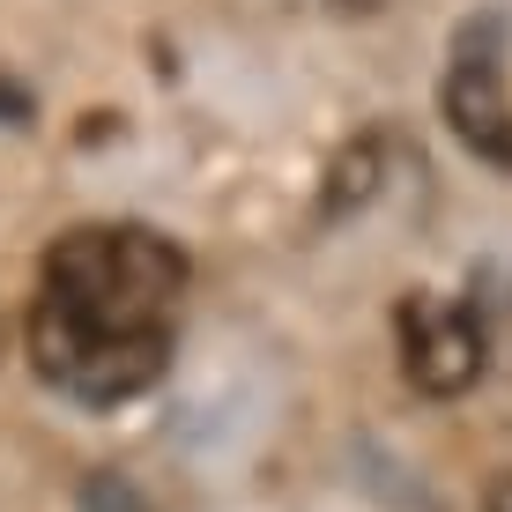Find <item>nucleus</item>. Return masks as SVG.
<instances>
[{
	"label": "nucleus",
	"mask_w": 512,
	"mask_h": 512,
	"mask_svg": "<svg viewBox=\"0 0 512 512\" xmlns=\"http://www.w3.org/2000/svg\"><path fill=\"white\" fill-rule=\"evenodd\" d=\"M0 127H30V90L0 67Z\"/></svg>",
	"instance_id": "obj_4"
},
{
	"label": "nucleus",
	"mask_w": 512,
	"mask_h": 512,
	"mask_svg": "<svg viewBox=\"0 0 512 512\" xmlns=\"http://www.w3.org/2000/svg\"><path fill=\"white\" fill-rule=\"evenodd\" d=\"M446 127L461 134L468 156L512 171V97H505V23L498 15H468L461 38H453Z\"/></svg>",
	"instance_id": "obj_3"
},
{
	"label": "nucleus",
	"mask_w": 512,
	"mask_h": 512,
	"mask_svg": "<svg viewBox=\"0 0 512 512\" xmlns=\"http://www.w3.org/2000/svg\"><path fill=\"white\" fill-rule=\"evenodd\" d=\"M498 512H512V483H505V490H498Z\"/></svg>",
	"instance_id": "obj_6"
},
{
	"label": "nucleus",
	"mask_w": 512,
	"mask_h": 512,
	"mask_svg": "<svg viewBox=\"0 0 512 512\" xmlns=\"http://www.w3.org/2000/svg\"><path fill=\"white\" fill-rule=\"evenodd\" d=\"M186 253L149 223H82L45 253L30 297V364L52 394L119 409L171 364Z\"/></svg>",
	"instance_id": "obj_1"
},
{
	"label": "nucleus",
	"mask_w": 512,
	"mask_h": 512,
	"mask_svg": "<svg viewBox=\"0 0 512 512\" xmlns=\"http://www.w3.org/2000/svg\"><path fill=\"white\" fill-rule=\"evenodd\" d=\"M394 334H401V372H409L416 394L431 401H453L483 379L490 364V327L468 297H438V290H409L394 312Z\"/></svg>",
	"instance_id": "obj_2"
},
{
	"label": "nucleus",
	"mask_w": 512,
	"mask_h": 512,
	"mask_svg": "<svg viewBox=\"0 0 512 512\" xmlns=\"http://www.w3.org/2000/svg\"><path fill=\"white\" fill-rule=\"evenodd\" d=\"M334 8H379V0H334Z\"/></svg>",
	"instance_id": "obj_5"
}]
</instances>
